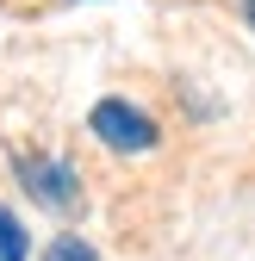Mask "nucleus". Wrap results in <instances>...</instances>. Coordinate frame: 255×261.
<instances>
[{"label":"nucleus","instance_id":"f257e3e1","mask_svg":"<svg viewBox=\"0 0 255 261\" xmlns=\"http://www.w3.org/2000/svg\"><path fill=\"white\" fill-rule=\"evenodd\" d=\"M87 130H93L106 149H124V155L156 143V124H149L131 100H100V106H93V118H87Z\"/></svg>","mask_w":255,"mask_h":261},{"label":"nucleus","instance_id":"f03ea898","mask_svg":"<svg viewBox=\"0 0 255 261\" xmlns=\"http://www.w3.org/2000/svg\"><path fill=\"white\" fill-rule=\"evenodd\" d=\"M19 174H25V187L38 193L44 205H56V212L75 205V174H69V162H44V155H31V162H19Z\"/></svg>","mask_w":255,"mask_h":261},{"label":"nucleus","instance_id":"7ed1b4c3","mask_svg":"<svg viewBox=\"0 0 255 261\" xmlns=\"http://www.w3.org/2000/svg\"><path fill=\"white\" fill-rule=\"evenodd\" d=\"M0 261H31V243H25V230H19V218L0 205Z\"/></svg>","mask_w":255,"mask_h":261},{"label":"nucleus","instance_id":"20e7f679","mask_svg":"<svg viewBox=\"0 0 255 261\" xmlns=\"http://www.w3.org/2000/svg\"><path fill=\"white\" fill-rule=\"evenodd\" d=\"M44 261H93V249H87V243H75V237H62V243H56Z\"/></svg>","mask_w":255,"mask_h":261},{"label":"nucleus","instance_id":"39448f33","mask_svg":"<svg viewBox=\"0 0 255 261\" xmlns=\"http://www.w3.org/2000/svg\"><path fill=\"white\" fill-rule=\"evenodd\" d=\"M243 19H249V31H255V0H243Z\"/></svg>","mask_w":255,"mask_h":261}]
</instances>
